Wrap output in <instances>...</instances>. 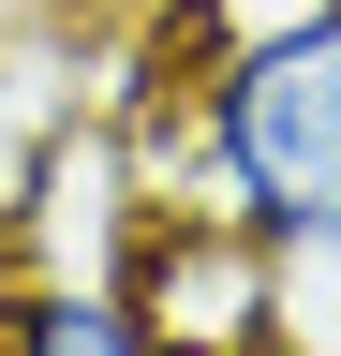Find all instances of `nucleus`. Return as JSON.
Here are the masks:
<instances>
[{
	"mask_svg": "<svg viewBox=\"0 0 341 356\" xmlns=\"http://www.w3.org/2000/svg\"><path fill=\"white\" fill-rule=\"evenodd\" d=\"M104 282L149 312L178 356H297V297H282V267L252 222L223 208H134L119 193V252H104Z\"/></svg>",
	"mask_w": 341,
	"mask_h": 356,
	"instance_id": "nucleus-2",
	"label": "nucleus"
},
{
	"mask_svg": "<svg viewBox=\"0 0 341 356\" xmlns=\"http://www.w3.org/2000/svg\"><path fill=\"white\" fill-rule=\"evenodd\" d=\"M0 356H178V341H163L104 267L30 252V267H0Z\"/></svg>",
	"mask_w": 341,
	"mask_h": 356,
	"instance_id": "nucleus-3",
	"label": "nucleus"
},
{
	"mask_svg": "<svg viewBox=\"0 0 341 356\" xmlns=\"http://www.w3.org/2000/svg\"><path fill=\"white\" fill-rule=\"evenodd\" d=\"M193 119H208V208L267 238L282 297H326L341 282V0L223 44L193 74Z\"/></svg>",
	"mask_w": 341,
	"mask_h": 356,
	"instance_id": "nucleus-1",
	"label": "nucleus"
}]
</instances>
